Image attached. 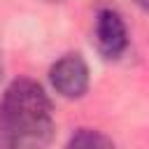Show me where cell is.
<instances>
[{
  "label": "cell",
  "mask_w": 149,
  "mask_h": 149,
  "mask_svg": "<svg viewBox=\"0 0 149 149\" xmlns=\"http://www.w3.org/2000/svg\"><path fill=\"white\" fill-rule=\"evenodd\" d=\"M0 77H2V61H0Z\"/></svg>",
  "instance_id": "obj_6"
},
{
  "label": "cell",
  "mask_w": 149,
  "mask_h": 149,
  "mask_svg": "<svg viewBox=\"0 0 149 149\" xmlns=\"http://www.w3.org/2000/svg\"><path fill=\"white\" fill-rule=\"evenodd\" d=\"M49 79L63 98H79L88 88V65L79 54H68L51 65Z\"/></svg>",
  "instance_id": "obj_2"
},
{
  "label": "cell",
  "mask_w": 149,
  "mask_h": 149,
  "mask_svg": "<svg viewBox=\"0 0 149 149\" xmlns=\"http://www.w3.org/2000/svg\"><path fill=\"white\" fill-rule=\"evenodd\" d=\"M95 44L100 49L102 56L107 58H116L126 51L128 47V30L126 23L121 19V14L116 9H100L98 19H95Z\"/></svg>",
  "instance_id": "obj_3"
},
{
  "label": "cell",
  "mask_w": 149,
  "mask_h": 149,
  "mask_svg": "<svg viewBox=\"0 0 149 149\" xmlns=\"http://www.w3.org/2000/svg\"><path fill=\"white\" fill-rule=\"evenodd\" d=\"M133 2H137L142 9H147V12H149V0H133Z\"/></svg>",
  "instance_id": "obj_5"
},
{
  "label": "cell",
  "mask_w": 149,
  "mask_h": 149,
  "mask_svg": "<svg viewBox=\"0 0 149 149\" xmlns=\"http://www.w3.org/2000/svg\"><path fill=\"white\" fill-rule=\"evenodd\" d=\"M47 2H63V0H47Z\"/></svg>",
  "instance_id": "obj_7"
},
{
  "label": "cell",
  "mask_w": 149,
  "mask_h": 149,
  "mask_svg": "<svg viewBox=\"0 0 149 149\" xmlns=\"http://www.w3.org/2000/svg\"><path fill=\"white\" fill-rule=\"evenodd\" d=\"M65 149H114V142L93 128H79L65 144Z\"/></svg>",
  "instance_id": "obj_4"
},
{
  "label": "cell",
  "mask_w": 149,
  "mask_h": 149,
  "mask_svg": "<svg viewBox=\"0 0 149 149\" xmlns=\"http://www.w3.org/2000/svg\"><path fill=\"white\" fill-rule=\"evenodd\" d=\"M51 100L33 79H16L0 100V149H44L54 137Z\"/></svg>",
  "instance_id": "obj_1"
}]
</instances>
